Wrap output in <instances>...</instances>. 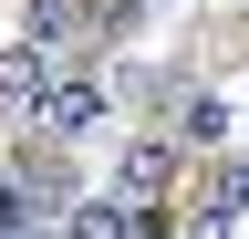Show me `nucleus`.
Returning <instances> with one entry per match:
<instances>
[{
    "instance_id": "obj_9",
    "label": "nucleus",
    "mask_w": 249,
    "mask_h": 239,
    "mask_svg": "<svg viewBox=\"0 0 249 239\" xmlns=\"http://www.w3.org/2000/svg\"><path fill=\"white\" fill-rule=\"evenodd\" d=\"M21 219H31V198H21V187H0V239H11Z\"/></svg>"
},
{
    "instance_id": "obj_2",
    "label": "nucleus",
    "mask_w": 249,
    "mask_h": 239,
    "mask_svg": "<svg viewBox=\"0 0 249 239\" xmlns=\"http://www.w3.org/2000/svg\"><path fill=\"white\" fill-rule=\"evenodd\" d=\"M177 166H187V156H177V135H124V146H114V187H104V198H124V208L145 219V208L177 187Z\"/></svg>"
},
{
    "instance_id": "obj_5",
    "label": "nucleus",
    "mask_w": 249,
    "mask_h": 239,
    "mask_svg": "<svg viewBox=\"0 0 249 239\" xmlns=\"http://www.w3.org/2000/svg\"><path fill=\"white\" fill-rule=\"evenodd\" d=\"M187 146H229V94H218V83H197V94L177 104V156Z\"/></svg>"
},
{
    "instance_id": "obj_1",
    "label": "nucleus",
    "mask_w": 249,
    "mask_h": 239,
    "mask_svg": "<svg viewBox=\"0 0 249 239\" xmlns=\"http://www.w3.org/2000/svg\"><path fill=\"white\" fill-rule=\"evenodd\" d=\"M104 114H114V83H104V73H52L31 125H42L52 146H83V135H104Z\"/></svg>"
},
{
    "instance_id": "obj_3",
    "label": "nucleus",
    "mask_w": 249,
    "mask_h": 239,
    "mask_svg": "<svg viewBox=\"0 0 249 239\" xmlns=\"http://www.w3.org/2000/svg\"><path fill=\"white\" fill-rule=\"evenodd\" d=\"M42 83H52V63H42L31 42L0 52V114H42Z\"/></svg>"
},
{
    "instance_id": "obj_7",
    "label": "nucleus",
    "mask_w": 249,
    "mask_h": 239,
    "mask_svg": "<svg viewBox=\"0 0 249 239\" xmlns=\"http://www.w3.org/2000/svg\"><path fill=\"white\" fill-rule=\"evenodd\" d=\"M208 208H229V219H249V156H218V177H208Z\"/></svg>"
},
{
    "instance_id": "obj_4",
    "label": "nucleus",
    "mask_w": 249,
    "mask_h": 239,
    "mask_svg": "<svg viewBox=\"0 0 249 239\" xmlns=\"http://www.w3.org/2000/svg\"><path fill=\"white\" fill-rule=\"evenodd\" d=\"M73 32H83V0H21V42L42 52V63H52Z\"/></svg>"
},
{
    "instance_id": "obj_6",
    "label": "nucleus",
    "mask_w": 249,
    "mask_h": 239,
    "mask_svg": "<svg viewBox=\"0 0 249 239\" xmlns=\"http://www.w3.org/2000/svg\"><path fill=\"white\" fill-rule=\"evenodd\" d=\"M62 239H135V208L124 198H73L62 208Z\"/></svg>"
},
{
    "instance_id": "obj_8",
    "label": "nucleus",
    "mask_w": 249,
    "mask_h": 239,
    "mask_svg": "<svg viewBox=\"0 0 249 239\" xmlns=\"http://www.w3.org/2000/svg\"><path fill=\"white\" fill-rule=\"evenodd\" d=\"M177 239H239V219H229V208H208V198H197V208L177 219Z\"/></svg>"
}]
</instances>
